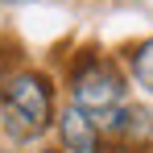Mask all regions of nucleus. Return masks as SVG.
Here are the masks:
<instances>
[{
	"mask_svg": "<svg viewBox=\"0 0 153 153\" xmlns=\"http://www.w3.org/2000/svg\"><path fill=\"white\" fill-rule=\"evenodd\" d=\"M58 103H54V83L42 71H13L0 75V132L13 145H29L42 141L54 128Z\"/></svg>",
	"mask_w": 153,
	"mask_h": 153,
	"instance_id": "1",
	"label": "nucleus"
},
{
	"mask_svg": "<svg viewBox=\"0 0 153 153\" xmlns=\"http://www.w3.org/2000/svg\"><path fill=\"white\" fill-rule=\"evenodd\" d=\"M66 87H71V103H75L79 112H87L91 120H100V116H108V112H116L120 103H128V79H124V71H120L112 58L91 54V50L75 58Z\"/></svg>",
	"mask_w": 153,
	"mask_h": 153,
	"instance_id": "2",
	"label": "nucleus"
},
{
	"mask_svg": "<svg viewBox=\"0 0 153 153\" xmlns=\"http://www.w3.org/2000/svg\"><path fill=\"white\" fill-rule=\"evenodd\" d=\"M95 124H100L103 137H112V141H116L124 153L145 149V145L153 141V112L145 108V103H120L116 112L100 116Z\"/></svg>",
	"mask_w": 153,
	"mask_h": 153,
	"instance_id": "3",
	"label": "nucleus"
},
{
	"mask_svg": "<svg viewBox=\"0 0 153 153\" xmlns=\"http://www.w3.org/2000/svg\"><path fill=\"white\" fill-rule=\"evenodd\" d=\"M54 128H58V149H62V153H103V132H100V124H95L87 112H79L75 103L58 108Z\"/></svg>",
	"mask_w": 153,
	"mask_h": 153,
	"instance_id": "4",
	"label": "nucleus"
},
{
	"mask_svg": "<svg viewBox=\"0 0 153 153\" xmlns=\"http://www.w3.org/2000/svg\"><path fill=\"white\" fill-rule=\"evenodd\" d=\"M128 75L145 95H153V37H141L137 46H128Z\"/></svg>",
	"mask_w": 153,
	"mask_h": 153,
	"instance_id": "5",
	"label": "nucleus"
},
{
	"mask_svg": "<svg viewBox=\"0 0 153 153\" xmlns=\"http://www.w3.org/2000/svg\"><path fill=\"white\" fill-rule=\"evenodd\" d=\"M0 4H29V0H0Z\"/></svg>",
	"mask_w": 153,
	"mask_h": 153,
	"instance_id": "6",
	"label": "nucleus"
},
{
	"mask_svg": "<svg viewBox=\"0 0 153 153\" xmlns=\"http://www.w3.org/2000/svg\"><path fill=\"white\" fill-rule=\"evenodd\" d=\"M42 153H62V149H54V145H50V149H42Z\"/></svg>",
	"mask_w": 153,
	"mask_h": 153,
	"instance_id": "7",
	"label": "nucleus"
},
{
	"mask_svg": "<svg viewBox=\"0 0 153 153\" xmlns=\"http://www.w3.org/2000/svg\"><path fill=\"white\" fill-rule=\"evenodd\" d=\"M0 153H13V149H0Z\"/></svg>",
	"mask_w": 153,
	"mask_h": 153,
	"instance_id": "8",
	"label": "nucleus"
},
{
	"mask_svg": "<svg viewBox=\"0 0 153 153\" xmlns=\"http://www.w3.org/2000/svg\"><path fill=\"white\" fill-rule=\"evenodd\" d=\"M116 153H124V149H116Z\"/></svg>",
	"mask_w": 153,
	"mask_h": 153,
	"instance_id": "9",
	"label": "nucleus"
}]
</instances>
